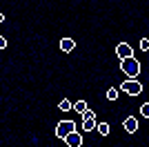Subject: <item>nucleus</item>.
<instances>
[{
    "label": "nucleus",
    "mask_w": 149,
    "mask_h": 147,
    "mask_svg": "<svg viewBox=\"0 0 149 147\" xmlns=\"http://www.w3.org/2000/svg\"><path fill=\"white\" fill-rule=\"evenodd\" d=\"M82 129H85V132L96 129V114H93L91 109H85V111H82Z\"/></svg>",
    "instance_id": "nucleus-3"
},
{
    "label": "nucleus",
    "mask_w": 149,
    "mask_h": 147,
    "mask_svg": "<svg viewBox=\"0 0 149 147\" xmlns=\"http://www.w3.org/2000/svg\"><path fill=\"white\" fill-rule=\"evenodd\" d=\"M125 129L129 132V134H134L138 129V120H136V116H127L125 118Z\"/></svg>",
    "instance_id": "nucleus-7"
},
{
    "label": "nucleus",
    "mask_w": 149,
    "mask_h": 147,
    "mask_svg": "<svg viewBox=\"0 0 149 147\" xmlns=\"http://www.w3.org/2000/svg\"><path fill=\"white\" fill-rule=\"evenodd\" d=\"M76 125L71 120H60L58 123V127H56V138H65L67 134H71V132H76Z\"/></svg>",
    "instance_id": "nucleus-4"
},
{
    "label": "nucleus",
    "mask_w": 149,
    "mask_h": 147,
    "mask_svg": "<svg viewBox=\"0 0 149 147\" xmlns=\"http://www.w3.org/2000/svg\"><path fill=\"white\" fill-rule=\"evenodd\" d=\"M123 92H127L129 96H138V94L143 92V85H140L136 78H129V80L123 83Z\"/></svg>",
    "instance_id": "nucleus-2"
},
{
    "label": "nucleus",
    "mask_w": 149,
    "mask_h": 147,
    "mask_svg": "<svg viewBox=\"0 0 149 147\" xmlns=\"http://www.w3.org/2000/svg\"><path fill=\"white\" fill-rule=\"evenodd\" d=\"M140 114H143V116H145V118H147V116H149V103H145V105H143V107H140Z\"/></svg>",
    "instance_id": "nucleus-13"
},
{
    "label": "nucleus",
    "mask_w": 149,
    "mask_h": 147,
    "mask_svg": "<svg viewBox=\"0 0 149 147\" xmlns=\"http://www.w3.org/2000/svg\"><path fill=\"white\" fill-rule=\"evenodd\" d=\"M120 69H123V74H127L129 78H136L138 74H140V62H138L134 56H129V58H123V60H120Z\"/></svg>",
    "instance_id": "nucleus-1"
},
{
    "label": "nucleus",
    "mask_w": 149,
    "mask_h": 147,
    "mask_svg": "<svg viewBox=\"0 0 149 147\" xmlns=\"http://www.w3.org/2000/svg\"><path fill=\"white\" fill-rule=\"evenodd\" d=\"M71 109H74V111H78V114H82V111L87 109V103H85V100H78V103H74V105H71Z\"/></svg>",
    "instance_id": "nucleus-9"
},
{
    "label": "nucleus",
    "mask_w": 149,
    "mask_h": 147,
    "mask_svg": "<svg viewBox=\"0 0 149 147\" xmlns=\"http://www.w3.org/2000/svg\"><path fill=\"white\" fill-rule=\"evenodd\" d=\"M107 98H109V100H116V98H118V89H107Z\"/></svg>",
    "instance_id": "nucleus-11"
},
{
    "label": "nucleus",
    "mask_w": 149,
    "mask_h": 147,
    "mask_svg": "<svg viewBox=\"0 0 149 147\" xmlns=\"http://www.w3.org/2000/svg\"><path fill=\"white\" fill-rule=\"evenodd\" d=\"M62 141L67 143L69 147H80V145H82V136L78 134V132H71V134H67Z\"/></svg>",
    "instance_id": "nucleus-5"
},
{
    "label": "nucleus",
    "mask_w": 149,
    "mask_h": 147,
    "mask_svg": "<svg viewBox=\"0 0 149 147\" xmlns=\"http://www.w3.org/2000/svg\"><path fill=\"white\" fill-rule=\"evenodd\" d=\"M2 20H5V16H2V13H0V22H2Z\"/></svg>",
    "instance_id": "nucleus-16"
},
{
    "label": "nucleus",
    "mask_w": 149,
    "mask_h": 147,
    "mask_svg": "<svg viewBox=\"0 0 149 147\" xmlns=\"http://www.w3.org/2000/svg\"><path fill=\"white\" fill-rule=\"evenodd\" d=\"M74 47H76V43L71 40V38H62V40H60V49H62V51H71Z\"/></svg>",
    "instance_id": "nucleus-8"
},
{
    "label": "nucleus",
    "mask_w": 149,
    "mask_h": 147,
    "mask_svg": "<svg viewBox=\"0 0 149 147\" xmlns=\"http://www.w3.org/2000/svg\"><path fill=\"white\" fill-rule=\"evenodd\" d=\"M140 49H143V51H147V49H149V40H147V38L140 40Z\"/></svg>",
    "instance_id": "nucleus-14"
},
{
    "label": "nucleus",
    "mask_w": 149,
    "mask_h": 147,
    "mask_svg": "<svg viewBox=\"0 0 149 147\" xmlns=\"http://www.w3.org/2000/svg\"><path fill=\"white\" fill-rule=\"evenodd\" d=\"M5 47H7V38L0 36V49H5Z\"/></svg>",
    "instance_id": "nucleus-15"
},
{
    "label": "nucleus",
    "mask_w": 149,
    "mask_h": 147,
    "mask_svg": "<svg viewBox=\"0 0 149 147\" xmlns=\"http://www.w3.org/2000/svg\"><path fill=\"white\" fill-rule=\"evenodd\" d=\"M58 107H60V111H69V109H71V103H69V100H60Z\"/></svg>",
    "instance_id": "nucleus-12"
},
{
    "label": "nucleus",
    "mask_w": 149,
    "mask_h": 147,
    "mask_svg": "<svg viewBox=\"0 0 149 147\" xmlns=\"http://www.w3.org/2000/svg\"><path fill=\"white\" fill-rule=\"evenodd\" d=\"M116 54H118V56H120V60H123V58H129V56H134V49H131V45L120 43L118 47H116Z\"/></svg>",
    "instance_id": "nucleus-6"
},
{
    "label": "nucleus",
    "mask_w": 149,
    "mask_h": 147,
    "mask_svg": "<svg viewBox=\"0 0 149 147\" xmlns=\"http://www.w3.org/2000/svg\"><path fill=\"white\" fill-rule=\"evenodd\" d=\"M96 129H98V132H100L102 136H107V134H109V125H107V123H96Z\"/></svg>",
    "instance_id": "nucleus-10"
}]
</instances>
